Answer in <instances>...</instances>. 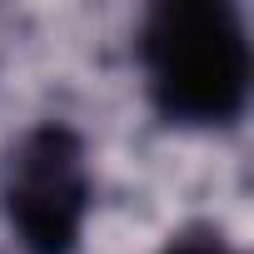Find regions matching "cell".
<instances>
[{"instance_id":"6da1fadb","label":"cell","mask_w":254,"mask_h":254,"mask_svg":"<svg viewBox=\"0 0 254 254\" xmlns=\"http://www.w3.org/2000/svg\"><path fill=\"white\" fill-rule=\"evenodd\" d=\"M145 100L165 130H239L254 90V45L234 0H155L135 30Z\"/></svg>"},{"instance_id":"7a4b0ae2","label":"cell","mask_w":254,"mask_h":254,"mask_svg":"<svg viewBox=\"0 0 254 254\" xmlns=\"http://www.w3.org/2000/svg\"><path fill=\"white\" fill-rule=\"evenodd\" d=\"M90 209V145L70 120H35L0 150V224L20 254H80Z\"/></svg>"},{"instance_id":"3957f363","label":"cell","mask_w":254,"mask_h":254,"mask_svg":"<svg viewBox=\"0 0 254 254\" xmlns=\"http://www.w3.org/2000/svg\"><path fill=\"white\" fill-rule=\"evenodd\" d=\"M155 254H244L219 224H209V219H194V224H185V229H175Z\"/></svg>"}]
</instances>
